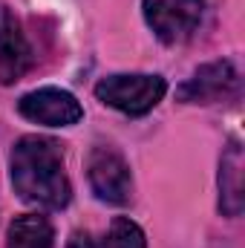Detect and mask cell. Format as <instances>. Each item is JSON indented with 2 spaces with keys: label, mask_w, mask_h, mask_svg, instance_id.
<instances>
[{
  "label": "cell",
  "mask_w": 245,
  "mask_h": 248,
  "mask_svg": "<svg viewBox=\"0 0 245 248\" xmlns=\"http://www.w3.org/2000/svg\"><path fill=\"white\" fill-rule=\"evenodd\" d=\"M104 243H107V248H147V237L130 217H116L110 222Z\"/></svg>",
  "instance_id": "obj_10"
},
{
  "label": "cell",
  "mask_w": 245,
  "mask_h": 248,
  "mask_svg": "<svg viewBox=\"0 0 245 248\" xmlns=\"http://www.w3.org/2000/svg\"><path fill=\"white\" fill-rule=\"evenodd\" d=\"M168 93V81L162 75H107L95 84V98L124 116L150 113Z\"/></svg>",
  "instance_id": "obj_2"
},
{
  "label": "cell",
  "mask_w": 245,
  "mask_h": 248,
  "mask_svg": "<svg viewBox=\"0 0 245 248\" xmlns=\"http://www.w3.org/2000/svg\"><path fill=\"white\" fill-rule=\"evenodd\" d=\"M12 185L23 202L46 211H61L72 199V185L63 170L61 144L46 136H23L9 156Z\"/></svg>",
  "instance_id": "obj_1"
},
{
  "label": "cell",
  "mask_w": 245,
  "mask_h": 248,
  "mask_svg": "<svg viewBox=\"0 0 245 248\" xmlns=\"http://www.w3.org/2000/svg\"><path fill=\"white\" fill-rule=\"evenodd\" d=\"M237 95H240V72L231 61H211L199 66L176 90V98L184 104H214Z\"/></svg>",
  "instance_id": "obj_5"
},
{
  "label": "cell",
  "mask_w": 245,
  "mask_h": 248,
  "mask_svg": "<svg viewBox=\"0 0 245 248\" xmlns=\"http://www.w3.org/2000/svg\"><path fill=\"white\" fill-rule=\"evenodd\" d=\"M87 176L90 187L101 202L110 205H127L133 199V176H130V165L124 162V156L113 147H92L90 159H87Z\"/></svg>",
  "instance_id": "obj_4"
},
{
  "label": "cell",
  "mask_w": 245,
  "mask_h": 248,
  "mask_svg": "<svg viewBox=\"0 0 245 248\" xmlns=\"http://www.w3.org/2000/svg\"><path fill=\"white\" fill-rule=\"evenodd\" d=\"M32 63H35V55H32L26 35L20 32L12 15H3L0 20V84L20 81Z\"/></svg>",
  "instance_id": "obj_7"
},
{
  "label": "cell",
  "mask_w": 245,
  "mask_h": 248,
  "mask_svg": "<svg viewBox=\"0 0 245 248\" xmlns=\"http://www.w3.org/2000/svg\"><path fill=\"white\" fill-rule=\"evenodd\" d=\"M144 20L165 44L187 41L205 15V0H141Z\"/></svg>",
  "instance_id": "obj_3"
},
{
  "label": "cell",
  "mask_w": 245,
  "mask_h": 248,
  "mask_svg": "<svg viewBox=\"0 0 245 248\" xmlns=\"http://www.w3.org/2000/svg\"><path fill=\"white\" fill-rule=\"evenodd\" d=\"M243 144L240 139H231L228 147L222 150L219 159V211L225 217H240L245 205V187H243Z\"/></svg>",
  "instance_id": "obj_8"
},
{
  "label": "cell",
  "mask_w": 245,
  "mask_h": 248,
  "mask_svg": "<svg viewBox=\"0 0 245 248\" xmlns=\"http://www.w3.org/2000/svg\"><path fill=\"white\" fill-rule=\"evenodd\" d=\"M17 113L29 122L46 124V127H72L84 119L81 101L61 87H41L26 93L17 101Z\"/></svg>",
  "instance_id": "obj_6"
},
{
  "label": "cell",
  "mask_w": 245,
  "mask_h": 248,
  "mask_svg": "<svg viewBox=\"0 0 245 248\" xmlns=\"http://www.w3.org/2000/svg\"><path fill=\"white\" fill-rule=\"evenodd\" d=\"M66 248H107L104 240H98L95 234H90V231H72V237H69V246Z\"/></svg>",
  "instance_id": "obj_11"
},
{
  "label": "cell",
  "mask_w": 245,
  "mask_h": 248,
  "mask_svg": "<svg viewBox=\"0 0 245 248\" xmlns=\"http://www.w3.org/2000/svg\"><path fill=\"white\" fill-rule=\"evenodd\" d=\"M52 240H55V228L46 217L23 214L12 219L6 234V248H52Z\"/></svg>",
  "instance_id": "obj_9"
}]
</instances>
